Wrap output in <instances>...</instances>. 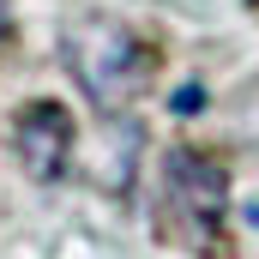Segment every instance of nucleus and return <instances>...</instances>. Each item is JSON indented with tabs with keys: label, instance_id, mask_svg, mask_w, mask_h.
<instances>
[{
	"label": "nucleus",
	"instance_id": "7ed1b4c3",
	"mask_svg": "<svg viewBox=\"0 0 259 259\" xmlns=\"http://www.w3.org/2000/svg\"><path fill=\"white\" fill-rule=\"evenodd\" d=\"M12 145H18V157H24V169H30L36 181H55V175H66L72 115H66L61 103H30V109L18 115V127H12Z\"/></svg>",
	"mask_w": 259,
	"mask_h": 259
},
{
	"label": "nucleus",
	"instance_id": "20e7f679",
	"mask_svg": "<svg viewBox=\"0 0 259 259\" xmlns=\"http://www.w3.org/2000/svg\"><path fill=\"white\" fill-rule=\"evenodd\" d=\"M235 133L259 145V84H241L235 91Z\"/></svg>",
	"mask_w": 259,
	"mask_h": 259
},
{
	"label": "nucleus",
	"instance_id": "0eeeda50",
	"mask_svg": "<svg viewBox=\"0 0 259 259\" xmlns=\"http://www.w3.org/2000/svg\"><path fill=\"white\" fill-rule=\"evenodd\" d=\"M247 6H253V12H259V0H247Z\"/></svg>",
	"mask_w": 259,
	"mask_h": 259
},
{
	"label": "nucleus",
	"instance_id": "423d86ee",
	"mask_svg": "<svg viewBox=\"0 0 259 259\" xmlns=\"http://www.w3.org/2000/svg\"><path fill=\"white\" fill-rule=\"evenodd\" d=\"M6 30H12V18H6V0H0V42H6Z\"/></svg>",
	"mask_w": 259,
	"mask_h": 259
},
{
	"label": "nucleus",
	"instance_id": "f03ea898",
	"mask_svg": "<svg viewBox=\"0 0 259 259\" xmlns=\"http://www.w3.org/2000/svg\"><path fill=\"white\" fill-rule=\"evenodd\" d=\"M163 205H169V229L181 241H193L205 253H223V205H229L223 163H211L205 151L175 145L163 157Z\"/></svg>",
	"mask_w": 259,
	"mask_h": 259
},
{
	"label": "nucleus",
	"instance_id": "f257e3e1",
	"mask_svg": "<svg viewBox=\"0 0 259 259\" xmlns=\"http://www.w3.org/2000/svg\"><path fill=\"white\" fill-rule=\"evenodd\" d=\"M61 55L72 66V78L84 84V97L109 115V109H127L133 97L157 78V49L139 42L121 18L109 12H78L61 30Z\"/></svg>",
	"mask_w": 259,
	"mask_h": 259
},
{
	"label": "nucleus",
	"instance_id": "39448f33",
	"mask_svg": "<svg viewBox=\"0 0 259 259\" xmlns=\"http://www.w3.org/2000/svg\"><path fill=\"white\" fill-rule=\"evenodd\" d=\"M199 103H205L199 84H181V91H175V115H199Z\"/></svg>",
	"mask_w": 259,
	"mask_h": 259
}]
</instances>
